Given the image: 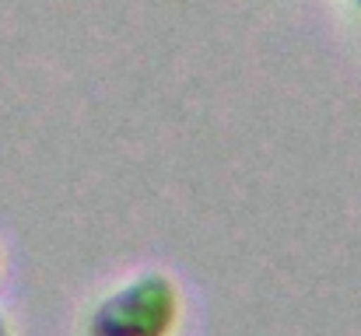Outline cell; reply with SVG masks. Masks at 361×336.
Instances as JSON below:
<instances>
[{"label": "cell", "mask_w": 361, "mask_h": 336, "mask_svg": "<svg viewBox=\"0 0 361 336\" xmlns=\"http://www.w3.org/2000/svg\"><path fill=\"white\" fill-rule=\"evenodd\" d=\"M0 336H11V333H7V323H4V319H0Z\"/></svg>", "instance_id": "7a4b0ae2"}, {"label": "cell", "mask_w": 361, "mask_h": 336, "mask_svg": "<svg viewBox=\"0 0 361 336\" xmlns=\"http://www.w3.org/2000/svg\"><path fill=\"white\" fill-rule=\"evenodd\" d=\"M179 294L169 277L144 273L113 291L88 319V336H172Z\"/></svg>", "instance_id": "6da1fadb"}]
</instances>
